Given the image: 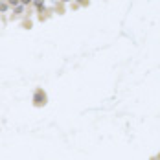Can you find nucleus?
Masks as SVG:
<instances>
[{
    "mask_svg": "<svg viewBox=\"0 0 160 160\" xmlns=\"http://www.w3.org/2000/svg\"><path fill=\"white\" fill-rule=\"evenodd\" d=\"M31 101H33V105H35V107H44V105H46V101H48V96H46V92H44L42 88H35Z\"/></svg>",
    "mask_w": 160,
    "mask_h": 160,
    "instance_id": "f257e3e1",
    "label": "nucleus"
},
{
    "mask_svg": "<svg viewBox=\"0 0 160 160\" xmlns=\"http://www.w3.org/2000/svg\"><path fill=\"white\" fill-rule=\"evenodd\" d=\"M24 7H26V6H22V4L17 6V7H13V15H15V17H20V15L24 13Z\"/></svg>",
    "mask_w": 160,
    "mask_h": 160,
    "instance_id": "f03ea898",
    "label": "nucleus"
},
{
    "mask_svg": "<svg viewBox=\"0 0 160 160\" xmlns=\"http://www.w3.org/2000/svg\"><path fill=\"white\" fill-rule=\"evenodd\" d=\"M7 9H9V4L6 0H0V13H6Z\"/></svg>",
    "mask_w": 160,
    "mask_h": 160,
    "instance_id": "7ed1b4c3",
    "label": "nucleus"
},
{
    "mask_svg": "<svg viewBox=\"0 0 160 160\" xmlns=\"http://www.w3.org/2000/svg\"><path fill=\"white\" fill-rule=\"evenodd\" d=\"M33 4L37 9H44V0H33Z\"/></svg>",
    "mask_w": 160,
    "mask_h": 160,
    "instance_id": "20e7f679",
    "label": "nucleus"
},
{
    "mask_svg": "<svg viewBox=\"0 0 160 160\" xmlns=\"http://www.w3.org/2000/svg\"><path fill=\"white\" fill-rule=\"evenodd\" d=\"M7 4H9V7H17V6H20V0H6Z\"/></svg>",
    "mask_w": 160,
    "mask_h": 160,
    "instance_id": "39448f33",
    "label": "nucleus"
},
{
    "mask_svg": "<svg viewBox=\"0 0 160 160\" xmlns=\"http://www.w3.org/2000/svg\"><path fill=\"white\" fill-rule=\"evenodd\" d=\"M31 2H33V0H20V4H22V6H29Z\"/></svg>",
    "mask_w": 160,
    "mask_h": 160,
    "instance_id": "423d86ee",
    "label": "nucleus"
},
{
    "mask_svg": "<svg viewBox=\"0 0 160 160\" xmlns=\"http://www.w3.org/2000/svg\"><path fill=\"white\" fill-rule=\"evenodd\" d=\"M61 2H70V0H61Z\"/></svg>",
    "mask_w": 160,
    "mask_h": 160,
    "instance_id": "0eeeda50",
    "label": "nucleus"
}]
</instances>
